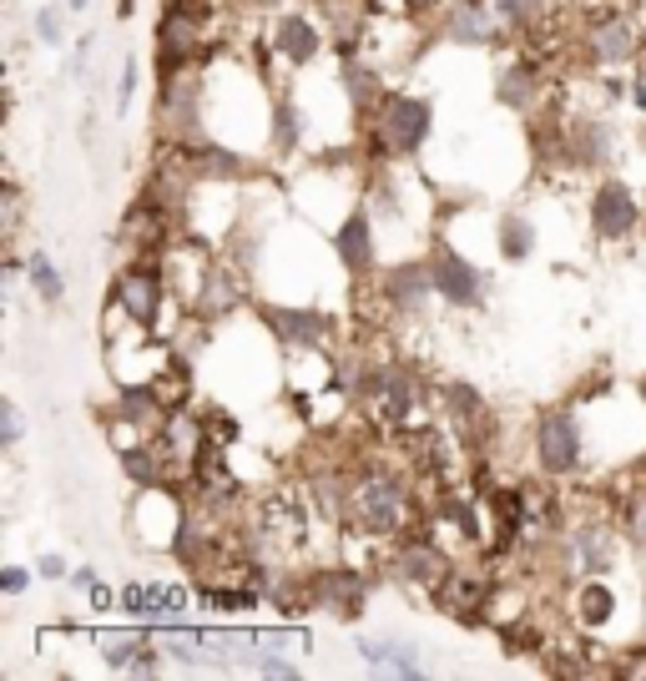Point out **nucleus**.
Here are the masks:
<instances>
[{"label":"nucleus","instance_id":"obj_1","mask_svg":"<svg viewBox=\"0 0 646 681\" xmlns=\"http://www.w3.org/2000/svg\"><path fill=\"white\" fill-rule=\"evenodd\" d=\"M425 521V510H419V479L414 470L404 464L399 470L395 460H384V454H353L349 460V530L359 536H374V540H399L410 536L414 525Z\"/></svg>","mask_w":646,"mask_h":681},{"label":"nucleus","instance_id":"obj_2","mask_svg":"<svg viewBox=\"0 0 646 681\" xmlns=\"http://www.w3.org/2000/svg\"><path fill=\"white\" fill-rule=\"evenodd\" d=\"M429 127H435V106L429 97H414V91H384L374 116H369V157H414L419 146L429 142Z\"/></svg>","mask_w":646,"mask_h":681},{"label":"nucleus","instance_id":"obj_3","mask_svg":"<svg viewBox=\"0 0 646 681\" xmlns=\"http://www.w3.org/2000/svg\"><path fill=\"white\" fill-rule=\"evenodd\" d=\"M309 540V515L294 490H268L258 505H248V545L273 561H294Z\"/></svg>","mask_w":646,"mask_h":681},{"label":"nucleus","instance_id":"obj_4","mask_svg":"<svg viewBox=\"0 0 646 681\" xmlns=\"http://www.w3.org/2000/svg\"><path fill=\"white\" fill-rule=\"evenodd\" d=\"M309 576V606L313 611H328L334 621H359L369 606V570L338 561V566H319V570H303Z\"/></svg>","mask_w":646,"mask_h":681},{"label":"nucleus","instance_id":"obj_5","mask_svg":"<svg viewBox=\"0 0 646 681\" xmlns=\"http://www.w3.org/2000/svg\"><path fill=\"white\" fill-rule=\"evenodd\" d=\"M586 460V439H581V420L576 409H545L535 420V464L551 479H566Z\"/></svg>","mask_w":646,"mask_h":681},{"label":"nucleus","instance_id":"obj_6","mask_svg":"<svg viewBox=\"0 0 646 681\" xmlns=\"http://www.w3.org/2000/svg\"><path fill=\"white\" fill-rule=\"evenodd\" d=\"M429 273H435V293H440L444 308H460V313H475L490 298V278L484 268H475L465 253H455L450 243L429 247Z\"/></svg>","mask_w":646,"mask_h":681},{"label":"nucleus","instance_id":"obj_7","mask_svg":"<svg viewBox=\"0 0 646 681\" xmlns=\"http://www.w3.org/2000/svg\"><path fill=\"white\" fill-rule=\"evenodd\" d=\"M560 555H566V566L576 570V576H606V570L617 566L621 555V530L617 521H606V515H591V521H581L566 536L560 530Z\"/></svg>","mask_w":646,"mask_h":681},{"label":"nucleus","instance_id":"obj_8","mask_svg":"<svg viewBox=\"0 0 646 681\" xmlns=\"http://www.w3.org/2000/svg\"><path fill=\"white\" fill-rule=\"evenodd\" d=\"M642 228V203L636 192L621 182V177H606L602 188L591 192V232L602 243H626L632 232Z\"/></svg>","mask_w":646,"mask_h":681},{"label":"nucleus","instance_id":"obj_9","mask_svg":"<svg viewBox=\"0 0 646 681\" xmlns=\"http://www.w3.org/2000/svg\"><path fill=\"white\" fill-rule=\"evenodd\" d=\"M263 323L288 354H323L334 344V319L319 308H263Z\"/></svg>","mask_w":646,"mask_h":681},{"label":"nucleus","instance_id":"obj_10","mask_svg":"<svg viewBox=\"0 0 646 681\" xmlns=\"http://www.w3.org/2000/svg\"><path fill=\"white\" fill-rule=\"evenodd\" d=\"M384 298L395 308V319H419L429 308V298H440L435 293V273H429V262H399L389 273L379 278Z\"/></svg>","mask_w":646,"mask_h":681},{"label":"nucleus","instance_id":"obj_11","mask_svg":"<svg viewBox=\"0 0 646 681\" xmlns=\"http://www.w3.org/2000/svg\"><path fill=\"white\" fill-rule=\"evenodd\" d=\"M440 30L460 46H490V41H500V36H511L495 11V0H455V5L444 11Z\"/></svg>","mask_w":646,"mask_h":681},{"label":"nucleus","instance_id":"obj_12","mask_svg":"<svg viewBox=\"0 0 646 681\" xmlns=\"http://www.w3.org/2000/svg\"><path fill=\"white\" fill-rule=\"evenodd\" d=\"M268 46H273V56H283L288 66H309V61L323 51V30L313 26V15L283 11V15H273V36H268Z\"/></svg>","mask_w":646,"mask_h":681},{"label":"nucleus","instance_id":"obj_13","mask_svg":"<svg viewBox=\"0 0 646 681\" xmlns=\"http://www.w3.org/2000/svg\"><path fill=\"white\" fill-rule=\"evenodd\" d=\"M243 298H248V283H243V273H237L233 262L212 258V268H207L203 278V293H197V304H192V313L197 319H228L233 308H243Z\"/></svg>","mask_w":646,"mask_h":681},{"label":"nucleus","instance_id":"obj_14","mask_svg":"<svg viewBox=\"0 0 646 681\" xmlns=\"http://www.w3.org/2000/svg\"><path fill=\"white\" fill-rule=\"evenodd\" d=\"M334 253H338V262H344V273L359 278V283L374 273V222H369V207H353L349 218L338 222Z\"/></svg>","mask_w":646,"mask_h":681},{"label":"nucleus","instance_id":"obj_15","mask_svg":"<svg viewBox=\"0 0 646 681\" xmlns=\"http://www.w3.org/2000/svg\"><path fill=\"white\" fill-rule=\"evenodd\" d=\"M617 616V591L606 586V576H581L571 591V621L581 631H602Z\"/></svg>","mask_w":646,"mask_h":681},{"label":"nucleus","instance_id":"obj_16","mask_svg":"<svg viewBox=\"0 0 646 681\" xmlns=\"http://www.w3.org/2000/svg\"><path fill=\"white\" fill-rule=\"evenodd\" d=\"M535 91H541V61L535 56H520L500 72V81H495V97H500V106H511V112H526L530 102H535Z\"/></svg>","mask_w":646,"mask_h":681},{"label":"nucleus","instance_id":"obj_17","mask_svg":"<svg viewBox=\"0 0 646 681\" xmlns=\"http://www.w3.org/2000/svg\"><path fill=\"white\" fill-rule=\"evenodd\" d=\"M359 656H364L374 671L384 677H425V661L414 656L410 641H379V637H364L359 641Z\"/></svg>","mask_w":646,"mask_h":681},{"label":"nucleus","instance_id":"obj_18","mask_svg":"<svg viewBox=\"0 0 646 681\" xmlns=\"http://www.w3.org/2000/svg\"><path fill=\"white\" fill-rule=\"evenodd\" d=\"M147 389H152V399H157L167 414H172V409H188L192 404V363L172 354V363L147 378Z\"/></svg>","mask_w":646,"mask_h":681},{"label":"nucleus","instance_id":"obj_19","mask_svg":"<svg viewBox=\"0 0 646 681\" xmlns=\"http://www.w3.org/2000/svg\"><path fill=\"white\" fill-rule=\"evenodd\" d=\"M26 278H30V288L41 293V304H61L66 283H61L56 262H51V253H46V247H30V253H26Z\"/></svg>","mask_w":646,"mask_h":681},{"label":"nucleus","instance_id":"obj_20","mask_svg":"<svg viewBox=\"0 0 646 681\" xmlns=\"http://www.w3.org/2000/svg\"><path fill=\"white\" fill-rule=\"evenodd\" d=\"M298 142H303V116H298V106L283 97V102L273 106V152H279V157H294Z\"/></svg>","mask_w":646,"mask_h":681},{"label":"nucleus","instance_id":"obj_21","mask_svg":"<svg viewBox=\"0 0 646 681\" xmlns=\"http://www.w3.org/2000/svg\"><path fill=\"white\" fill-rule=\"evenodd\" d=\"M500 253H505L511 262H520V258L535 253V228H530L520 213H505V218H500Z\"/></svg>","mask_w":646,"mask_h":681},{"label":"nucleus","instance_id":"obj_22","mask_svg":"<svg viewBox=\"0 0 646 681\" xmlns=\"http://www.w3.org/2000/svg\"><path fill=\"white\" fill-rule=\"evenodd\" d=\"M495 11L500 21H505V30L511 36H530V30L541 26V0H495Z\"/></svg>","mask_w":646,"mask_h":681},{"label":"nucleus","instance_id":"obj_23","mask_svg":"<svg viewBox=\"0 0 646 681\" xmlns=\"http://www.w3.org/2000/svg\"><path fill=\"white\" fill-rule=\"evenodd\" d=\"M147 637H137V631H121V637H102V652H106V667H121L132 671V661L142 656Z\"/></svg>","mask_w":646,"mask_h":681},{"label":"nucleus","instance_id":"obj_24","mask_svg":"<svg viewBox=\"0 0 646 681\" xmlns=\"http://www.w3.org/2000/svg\"><path fill=\"white\" fill-rule=\"evenodd\" d=\"M203 429H207V439H218V445H233V439H237V420L228 414V409H218V404L203 409Z\"/></svg>","mask_w":646,"mask_h":681},{"label":"nucleus","instance_id":"obj_25","mask_svg":"<svg viewBox=\"0 0 646 681\" xmlns=\"http://www.w3.org/2000/svg\"><path fill=\"white\" fill-rule=\"evenodd\" d=\"M621 521H626L632 540L646 551V485H636V490H632V500H626V515H621Z\"/></svg>","mask_w":646,"mask_h":681},{"label":"nucleus","instance_id":"obj_26","mask_svg":"<svg viewBox=\"0 0 646 681\" xmlns=\"http://www.w3.org/2000/svg\"><path fill=\"white\" fill-rule=\"evenodd\" d=\"M36 41H41V46H61V41H66V26H61L56 5H41V11H36Z\"/></svg>","mask_w":646,"mask_h":681},{"label":"nucleus","instance_id":"obj_27","mask_svg":"<svg viewBox=\"0 0 646 681\" xmlns=\"http://www.w3.org/2000/svg\"><path fill=\"white\" fill-rule=\"evenodd\" d=\"M253 667L263 671V677H298L294 661H288V656H273V652H258L253 656Z\"/></svg>","mask_w":646,"mask_h":681},{"label":"nucleus","instance_id":"obj_28","mask_svg":"<svg viewBox=\"0 0 646 681\" xmlns=\"http://www.w3.org/2000/svg\"><path fill=\"white\" fill-rule=\"evenodd\" d=\"M0 424H5V450H15V445H21V435H26V424H21V409H15L11 399L0 404Z\"/></svg>","mask_w":646,"mask_h":681},{"label":"nucleus","instance_id":"obj_29","mask_svg":"<svg viewBox=\"0 0 646 681\" xmlns=\"http://www.w3.org/2000/svg\"><path fill=\"white\" fill-rule=\"evenodd\" d=\"M15 228H21V188L5 182V237H15Z\"/></svg>","mask_w":646,"mask_h":681},{"label":"nucleus","instance_id":"obj_30","mask_svg":"<svg viewBox=\"0 0 646 681\" xmlns=\"http://www.w3.org/2000/svg\"><path fill=\"white\" fill-rule=\"evenodd\" d=\"M132 91H137V61H127V66H121V87H117V112L132 106Z\"/></svg>","mask_w":646,"mask_h":681},{"label":"nucleus","instance_id":"obj_31","mask_svg":"<svg viewBox=\"0 0 646 681\" xmlns=\"http://www.w3.org/2000/svg\"><path fill=\"white\" fill-rule=\"evenodd\" d=\"M26 586H30V576H26L21 566H5V570H0V591H5V595H21Z\"/></svg>","mask_w":646,"mask_h":681},{"label":"nucleus","instance_id":"obj_32","mask_svg":"<svg viewBox=\"0 0 646 681\" xmlns=\"http://www.w3.org/2000/svg\"><path fill=\"white\" fill-rule=\"evenodd\" d=\"M36 570H41V580H61V576H66V561H61L56 551H46V555H41V566H36Z\"/></svg>","mask_w":646,"mask_h":681},{"label":"nucleus","instance_id":"obj_33","mask_svg":"<svg viewBox=\"0 0 646 681\" xmlns=\"http://www.w3.org/2000/svg\"><path fill=\"white\" fill-rule=\"evenodd\" d=\"M72 586H76V591H91V586H96V570H91V566H76V570H72Z\"/></svg>","mask_w":646,"mask_h":681},{"label":"nucleus","instance_id":"obj_34","mask_svg":"<svg viewBox=\"0 0 646 681\" xmlns=\"http://www.w3.org/2000/svg\"><path fill=\"white\" fill-rule=\"evenodd\" d=\"M91 606L106 611V606H112V591H106V586H91Z\"/></svg>","mask_w":646,"mask_h":681},{"label":"nucleus","instance_id":"obj_35","mask_svg":"<svg viewBox=\"0 0 646 681\" xmlns=\"http://www.w3.org/2000/svg\"><path fill=\"white\" fill-rule=\"evenodd\" d=\"M132 11H137V0H117V21H127Z\"/></svg>","mask_w":646,"mask_h":681},{"label":"nucleus","instance_id":"obj_36","mask_svg":"<svg viewBox=\"0 0 646 681\" xmlns=\"http://www.w3.org/2000/svg\"><path fill=\"white\" fill-rule=\"evenodd\" d=\"M87 5H91V0H66V11H72V15H81Z\"/></svg>","mask_w":646,"mask_h":681},{"label":"nucleus","instance_id":"obj_37","mask_svg":"<svg viewBox=\"0 0 646 681\" xmlns=\"http://www.w3.org/2000/svg\"><path fill=\"white\" fill-rule=\"evenodd\" d=\"M642 631H646V586H642Z\"/></svg>","mask_w":646,"mask_h":681},{"label":"nucleus","instance_id":"obj_38","mask_svg":"<svg viewBox=\"0 0 646 681\" xmlns=\"http://www.w3.org/2000/svg\"><path fill=\"white\" fill-rule=\"evenodd\" d=\"M642 404H646V378H642Z\"/></svg>","mask_w":646,"mask_h":681}]
</instances>
